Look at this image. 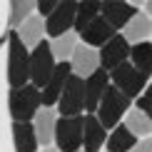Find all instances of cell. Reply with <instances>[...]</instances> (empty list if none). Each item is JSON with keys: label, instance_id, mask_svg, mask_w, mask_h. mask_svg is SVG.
Instances as JSON below:
<instances>
[{"label": "cell", "instance_id": "44dd1931", "mask_svg": "<svg viewBox=\"0 0 152 152\" xmlns=\"http://www.w3.org/2000/svg\"><path fill=\"white\" fill-rule=\"evenodd\" d=\"M100 15V3L97 0H82L75 5V23H72V33H82L95 18Z\"/></svg>", "mask_w": 152, "mask_h": 152}, {"label": "cell", "instance_id": "6da1fadb", "mask_svg": "<svg viewBox=\"0 0 152 152\" xmlns=\"http://www.w3.org/2000/svg\"><path fill=\"white\" fill-rule=\"evenodd\" d=\"M8 82L10 90H18L30 82V50L18 40L15 30L8 37Z\"/></svg>", "mask_w": 152, "mask_h": 152}, {"label": "cell", "instance_id": "cb8c5ba5", "mask_svg": "<svg viewBox=\"0 0 152 152\" xmlns=\"http://www.w3.org/2000/svg\"><path fill=\"white\" fill-rule=\"evenodd\" d=\"M48 45H50V55H53V60L67 62V60H70V55H72V50H75V45H77V35L70 30V33H65V35L55 37V40H50Z\"/></svg>", "mask_w": 152, "mask_h": 152}, {"label": "cell", "instance_id": "f1b7e54d", "mask_svg": "<svg viewBox=\"0 0 152 152\" xmlns=\"http://www.w3.org/2000/svg\"><path fill=\"white\" fill-rule=\"evenodd\" d=\"M42 152H58V150H55V147H45V150H42Z\"/></svg>", "mask_w": 152, "mask_h": 152}, {"label": "cell", "instance_id": "2e32d148", "mask_svg": "<svg viewBox=\"0 0 152 152\" xmlns=\"http://www.w3.org/2000/svg\"><path fill=\"white\" fill-rule=\"evenodd\" d=\"M152 33V20L147 12H137L132 20L122 28V37L127 45H137V42H147V37Z\"/></svg>", "mask_w": 152, "mask_h": 152}, {"label": "cell", "instance_id": "5b68a950", "mask_svg": "<svg viewBox=\"0 0 152 152\" xmlns=\"http://www.w3.org/2000/svg\"><path fill=\"white\" fill-rule=\"evenodd\" d=\"M55 142L58 152H80L82 147V115L58 117L55 122Z\"/></svg>", "mask_w": 152, "mask_h": 152}, {"label": "cell", "instance_id": "4316f807", "mask_svg": "<svg viewBox=\"0 0 152 152\" xmlns=\"http://www.w3.org/2000/svg\"><path fill=\"white\" fill-rule=\"evenodd\" d=\"M55 5H58V0H40V3H35V10H37V18H45L50 15V12L55 10Z\"/></svg>", "mask_w": 152, "mask_h": 152}, {"label": "cell", "instance_id": "484cf974", "mask_svg": "<svg viewBox=\"0 0 152 152\" xmlns=\"http://www.w3.org/2000/svg\"><path fill=\"white\" fill-rule=\"evenodd\" d=\"M135 110H140L142 115H150V90L147 87L142 90V95L135 97Z\"/></svg>", "mask_w": 152, "mask_h": 152}, {"label": "cell", "instance_id": "d6986e66", "mask_svg": "<svg viewBox=\"0 0 152 152\" xmlns=\"http://www.w3.org/2000/svg\"><path fill=\"white\" fill-rule=\"evenodd\" d=\"M105 145H107V152H130V150L137 145V137L130 135L127 127L120 122V125H115V127L110 130V135H107Z\"/></svg>", "mask_w": 152, "mask_h": 152}, {"label": "cell", "instance_id": "603a6c76", "mask_svg": "<svg viewBox=\"0 0 152 152\" xmlns=\"http://www.w3.org/2000/svg\"><path fill=\"white\" fill-rule=\"evenodd\" d=\"M127 62L135 67L137 72H142L145 77H150V65H152L150 40H147V42H137V45H130V58H127Z\"/></svg>", "mask_w": 152, "mask_h": 152}, {"label": "cell", "instance_id": "9a60e30c", "mask_svg": "<svg viewBox=\"0 0 152 152\" xmlns=\"http://www.w3.org/2000/svg\"><path fill=\"white\" fill-rule=\"evenodd\" d=\"M107 140V130L97 122L95 115H85L82 117V152H100V147Z\"/></svg>", "mask_w": 152, "mask_h": 152}, {"label": "cell", "instance_id": "5bb4252c", "mask_svg": "<svg viewBox=\"0 0 152 152\" xmlns=\"http://www.w3.org/2000/svg\"><path fill=\"white\" fill-rule=\"evenodd\" d=\"M33 120H35V125H33L35 142L42 145V147H53V142H55V122H58L55 110H50V107H40V110L35 112Z\"/></svg>", "mask_w": 152, "mask_h": 152}, {"label": "cell", "instance_id": "8fae6325", "mask_svg": "<svg viewBox=\"0 0 152 152\" xmlns=\"http://www.w3.org/2000/svg\"><path fill=\"white\" fill-rule=\"evenodd\" d=\"M70 75L72 72H70V65H67V62H55V70L50 75V80L40 87V105L42 107H50V110L55 107L62 87H65V80L70 77Z\"/></svg>", "mask_w": 152, "mask_h": 152}, {"label": "cell", "instance_id": "ba28073f", "mask_svg": "<svg viewBox=\"0 0 152 152\" xmlns=\"http://www.w3.org/2000/svg\"><path fill=\"white\" fill-rule=\"evenodd\" d=\"M75 5H77L75 0H60V3L55 5V10L45 18V33L53 37V40L72 30V23H75Z\"/></svg>", "mask_w": 152, "mask_h": 152}, {"label": "cell", "instance_id": "7402d4cb", "mask_svg": "<svg viewBox=\"0 0 152 152\" xmlns=\"http://www.w3.org/2000/svg\"><path fill=\"white\" fill-rule=\"evenodd\" d=\"M122 125L127 127L130 135H135V137H147V135H150V130H152L150 115H142V112H140V110H135V107H130V110L125 112Z\"/></svg>", "mask_w": 152, "mask_h": 152}, {"label": "cell", "instance_id": "e0dca14e", "mask_svg": "<svg viewBox=\"0 0 152 152\" xmlns=\"http://www.w3.org/2000/svg\"><path fill=\"white\" fill-rule=\"evenodd\" d=\"M112 35H115V30H112L110 25H107L102 18L97 15V18H95V20L80 33V40H82V45H87V48L95 50V48H102Z\"/></svg>", "mask_w": 152, "mask_h": 152}, {"label": "cell", "instance_id": "4fadbf2b", "mask_svg": "<svg viewBox=\"0 0 152 152\" xmlns=\"http://www.w3.org/2000/svg\"><path fill=\"white\" fill-rule=\"evenodd\" d=\"M70 72L72 75H77V77L85 80L87 75H92L95 70H97V50H92V48H87V45H82V42H77L72 50V55H70Z\"/></svg>", "mask_w": 152, "mask_h": 152}, {"label": "cell", "instance_id": "83f0119b", "mask_svg": "<svg viewBox=\"0 0 152 152\" xmlns=\"http://www.w3.org/2000/svg\"><path fill=\"white\" fill-rule=\"evenodd\" d=\"M130 152H152V142L147 140V137H142V140H137V145Z\"/></svg>", "mask_w": 152, "mask_h": 152}, {"label": "cell", "instance_id": "52a82bcc", "mask_svg": "<svg viewBox=\"0 0 152 152\" xmlns=\"http://www.w3.org/2000/svg\"><path fill=\"white\" fill-rule=\"evenodd\" d=\"M58 110L60 117H75L85 110V87H82V77L70 75L65 80L60 97H58Z\"/></svg>", "mask_w": 152, "mask_h": 152}, {"label": "cell", "instance_id": "3957f363", "mask_svg": "<svg viewBox=\"0 0 152 152\" xmlns=\"http://www.w3.org/2000/svg\"><path fill=\"white\" fill-rule=\"evenodd\" d=\"M8 107H10V117L12 122H30L35 117V112L40 110V90L28 85L18 87V90H10V97H8Z\"/></svg>", "mask_w": 152, "mask_h": 152}, {"label": "cell", "instance_id": "7c38bea8", "mask_svg": "<svg viewBox=\"0 0 152 152\" xmlns=\"http://www.w3.org/2000/svg\"><path fill=\"white\" fill-rule=\"evenodd\" d=\"M82 87H85V110L90 112V115H95V107H97L102 92L110 87V75L97 67L92 75H87V77L82 80Z\"/></svg>", "mask_w": 152, "mask_h": 152}, {"label": "cell", "instance_id": "9c48e42d", "mask_svg": "<svg viewBox=\"0 0 152 152\" xmlns=\"http://www.w3.org/2000/svg\"><path fill=\"white\" fill-rule=\"evenodd\" d=\"M127 58H130V45L125 42V37L120 35V33H115L102 48H100V53H97V65H100V70L110 72V70H115L117 65L127 62Z\"/></svg>", "mask_w": 152, "mask_h": 152}, {"label": "cell", "instance_id": "8992f818", "mask_svg": "<svg viewBox=\"0 0 152 152\" xmlns=\"http://www.w3.org/2000/svg\"><path fill=\"white\" fill-rule=\"evenodd\" d=\"M53 70H55V60L50 55V45H48V40H40L30 50V85L40 90L50 80Z\"/></svg>", "mask_w": 152, "mask_h": 152}, {"label": "cell", "instance_id": "30bf717a", "mask_svg": "<svg viewBox=\"0 0 152 152\" xmlns=\"http://www.w3.org/2000/svg\"><path fill=\"white\" fill-rule=\"evenodd\" d=\"M137 5H130V3H122V0H107V3H100V18L110 25L112 30H122L132 18L137 15Z\"/></svg>", "mask_w": 152, "mask_h": 152}, {"label": "cell", "instance_id": "ffe728a7", "mask_svg": "<svg viewBox=\"0 0 152 152\" xmlns=\"http://www.w3.org/2000/svg\"><path fill=\"white\" fill-rule=\"evenodd\" d=\"M12 145H15V152H35L37 150L33 122H12Z\"/></svg>", "mask_w": 152, "mask_h": 152}, {"label": "cell", "instance_id": "d4e9b609", "mask_svg": "<svg viewBox=\"0 0 152 152\" xmlns=\"http://www.w3.org/2000/svg\"><path fill=\"white\" fill-rule=\"evenodd\" d=\"M33 10H35V3H33V0H12V3H10V18H8L10 28H12V30L20 28L23 20H28Z\"/></svg>", "mask_w": 152, "mask_h": 152}, {"label": "cell", "instance_id": "7a4b0ae2", "mask_svg": "<svg viewBox=\"0 0 152 152\" xmlns=\"http://www.w3.org/2000/svg\"><path fill=\"white\" fill-rule=\"evenodd\" d=\"M132 100H127L120 90H115V87H107V90L102 92V97H100L97 107H95V117H97V122L102 125L105 130H112L115 125L122 122L125 112L130 110Z\"/></svg>", "mask_w": 152, "mask_h": 152}, {"label": "cell", "instance_id": "ac0fdd59", "mask_svg": "<svg viewBox=\"0 0 152 152\" xmlns=\"http://www.w3.org/2000/svg\"><path fill=\"white\" fill-rule=\"evenodd\" d=\"M15 35L28 50H33L37 42L42 40V35H45V20L37 18V15H30L28 20H23V25L15 30Z\"/></svg>", "mask_w": 152, "mask_h": 152}, {"label": "cell", "instance_id": "277c9868", "mask_svg": "<svg viewBox=\"0 0 152 152\" xmlns=\"http://www.w3.org/2000/svg\"><path fill=\"white\" fill-rule=\"evenodd\" d=\"M107 75H110V85L115 87V90H120L127 100H135L137 95H142V90L147 87V80H150V77H145L142 72H137L130 62L117 65L115 70H110Z\"/></svg>", "mask_w": 152, "mask_h": 152}]
</instances>
